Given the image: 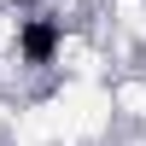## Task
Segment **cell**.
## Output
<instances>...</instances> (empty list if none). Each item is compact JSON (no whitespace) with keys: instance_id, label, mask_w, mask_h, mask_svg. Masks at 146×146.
I'll list each match as a JSON object with an SVG mask.
<instances>
[{"instance_id":"obj_1","label":"cell","mask_w":146,"mask_h":146,"mask_svg":"<svg viewBox=\"0 0 146 146\" xmlns=\"http://www.w3.org/2000/svg\"><path fill=\"white\" fill-rule=\"evenodd\" d=\"M58 18H29L18 29V53L29 58V64H53V53H58Z\"/></svg>"}]
</instances>
